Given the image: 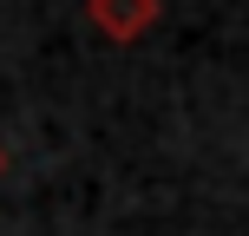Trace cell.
<instances>
[{
  "instance_id": "6da1fadb",
  "label": "cell",
  "mask_w": 249,
  "mask_h": 236,
  "mask_svg": "<svg viewBox=\"0 0 249 236\" xmlns=\"http://www.w3.org/2000/svg\"><path fill=\"white\" fill-rule=\"evenodd\" d=\"M164 20V0H86V26L112 46H138Z\"/></svg>"
},
{
  "instance_id": "7a4b0ae2",
  "label": "cell",
  "mask_w": 249,
  "mask_h": 236,
  "mask_svg": "<svg viewBox=\"0 0 249 236\" xmlns=\"http://www.w3.org/2000/svg\"><path fill=\"white\" fill-rule=\"evenodd\" d=\"M0 171H7V151H0Z\"/></svg>"
}]
</instances>
